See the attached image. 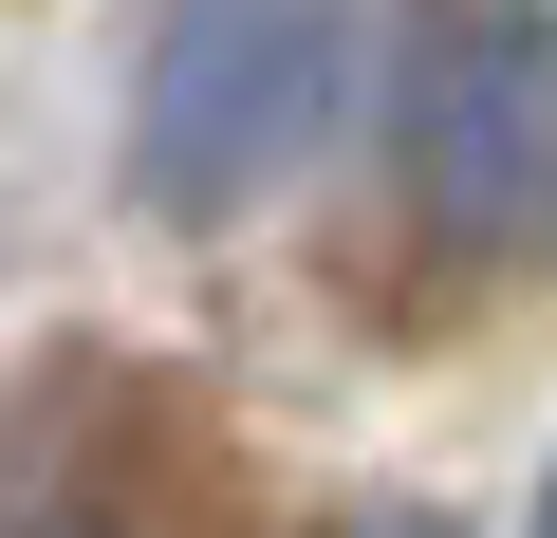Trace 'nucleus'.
<instances>
[{
  "label": "nucleus",
  "mask_w": 557,
  "mask_h": 538,
  "mask_svg": "<svg viewBox=\"0 0 557 538\" xmlns=\"http://www.w3.org/2000/svg\"><path fill=\"white\" fill-rule=\"evenodd\" d=\"M354 57H372V0H149V38H131V204L168 241L278 204L335 149Z\"/></svg>",
  "instance_id": "1"
},
{
  "label": "nucleus",
  "mask_w": 557,
  "mask_h": 538,
  "mask_svg": "<svg viewBox=\"0 0 557 538\" xmlns=\"http://www.w3.org/2000/svg\"><path fill=\"white\" fill-rule=\"evenodd\" d=\"M391 167L428 241L539 260L557 241V0H409L391 20Z\"/></svg>",
  "instance_id": "2"
},
{
  "label": "nucleus",
  "mask_w": 557,
  "mask_h": 538,
  "mask_svg": "<svg viewBox=\"0 0 557 538\" xmlns=\"http://www.w3.org/2000/svg\"><path fill=\"white\" fill-rule=\"evenodd\" d=\"M0 538H131V501H112V483H20Z\"/></svg>",
  "instance_id": "3"
},
{
  "label": "nucleus",
  "mask_w": 557,
  "mask_h": 538,
  "mask_svg": "<svg viewBox=\"0 0 557 538\" xmlns=\"http://www.w3.org/2000/svg\"><path fill=\"white\" fill-rule=\"evenodd\" d=\"M354 538H465V520H428V501H372V520H354Z\"/></svg>",
  "instance_id": "4"
},
{
  "label": "nucleus",
  "mask_w": 557,
  "mask_h": 538,
  "mask_svg": "<svg viewBox=\"0 0 557 538\" xmlns=\"http://www.w3.org/2000/svg\"><path fill=\"white\" fill-rule=\"evenodd\" d=\"M520 538H557V464H539V501H520Z\"/></svg>",
  "instance_id": "5"
}]
</instances>
